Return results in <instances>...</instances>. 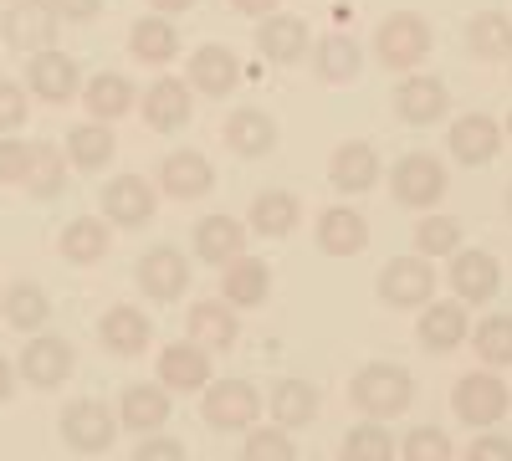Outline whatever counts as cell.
<instances>
[{"label": "cell", "instance_id": "6da1fadb", "mask_svg": "<svg viewBox=\"0 0 512 461\" xmlns=\"http://www.w3.org/2000/svg\"><path fill=\"white\" fill-rule=\"evenodd\" d=\"M354 405L364 415H400L410 405V374L400 364H364L354 374Z\"/></svg>", "mask_w": 512, "mask_h": 461}, {"label": "cell", "instance_id": "7a4b0ae2", "mask_svg": "<svg viewBox=\"0 0 512 461\" xmlns=\"http://www.w3.org/2000/svg\"><path fill=\"white\" fill-rule=\"evenodd\" d=\"M374 52H379L384 67H415L425 52H431V26H425V16H415V11H400V16H390L379 26Z\"/></svg>", "mask_w": 512, "mask_h": 461}, {"label": "cell", "instance_id": "3957f363", "mask_svg": "<svg viewBox=\"0 0 512 461\" xmlns=\"http://www.w3.org/2000/svg\"><path fill=\"white\" fill-rule=\"evenodd\" d=\"M395 200L400 205H415V211H425V205H436L446 195V164L431 159V154H405L395 164Z\"/></svg>", "mask_w": 512, "mask_h": 461}, {"label": "cell", "instance_id": "277c9868", "mask_svg": "<svg viewBox=\"0 0 512 461\" xmlns=\"http://www.w3.org/2000/svg\"><path fill=\"white\" fill-rule=\"evenodd\" d=\"M379 298L390 303V308H420V303H431L436 298V272L431 262H420V257H400L379 272Z\"/></svg>", "mask_w": 512, "mask_h": 461}, {"label": "cell", "instance_id": "5b68a950", "mask_svg": "<svg viewBox=\"0 0 512 461\" xmlns=\"http://www.w3.org/2000/svg\"><path fill=\"white\" fill-rule=\"evenodd\" d=\"M451 405H456V415L466 426H492V421L507 415V385L497 380V374H461Z\"/></svg>", "mask_w": 512, "mask_h": 461}, {"label": "cell", "instance_id": "8992f818", "mask_svg": "<svg viewBox=\"0 0 512 461\" xmlns=\"http://www.w3.org/2000/svg\"><path fill=\"white\" fill-rule=\"evenodd\" d=\"M0 31H6V41L16 52H41L57 36V11L47 0H11V11L0 16Z\"/></svg>", "mask_w": 512, "mask_h": 461}, {"label": "cell", "instance_id": "52a82bcc", "mask_svg": "<svg viewBox=\"0 0 512 461\" xmlns=\"http://www.w3.org/2000/svg\"><path fill=\"white\" fill-rule=\"evenodd\" d=\"M26 82H31V93L36 98H47V103H72L77 88H82V77H77V62L57 47H41L26 67Z\"/></svg>", "mask_w": 512, "mask_h": 461}, {"label": "cell", "instance_id": "ba28073f", "mask_svg": "<svg viewBox=\"0 0 512 461\" xmlns=\"http://www.w3.org/2000/svg\"><path fill=\"white\" fill-rule=\"evenodd\" d=\"M62 436H67V446H77V451H108L113 436H118V421H113V410H108L103 400H77V405H67V415H62Z\"/></svg>", "mask_w": 512, "mask_h": 461}, {"label": "cell", "instance_id": "9c48e42d", "mask_svg": "<svg viewBox=\"0 0 512 461\" xmlns=\"http://www.w3.org/2000/svg\"><path fill=\"white\" fill-rule=\"evenodd\" d=\"M139 287L149 292L154 303H175L180 292L190 287V262L180 257L175 246H154L149 257L139 262Z\"/></svg>", "mask_w": 512, "mask_h": 461}, {"label": "cell", "instance_id": "30bf717a", "mask_svg": "<svg viewBox=\"0 0 512 461\" xmlns=\"http://www.w3.org/2000/svg\"><path fill=\"white\" fill-rule=\"evenodd\" d=\"M205 421L210 426H221V431H241V426H251L256 421V410H262V400H256V390L251 385H241V380H226V385H210L205 390Z\"/></svg>", "mask_w": 512, "mask_h": 461}, {"label": "cell", "instance_id": "8fae6325", "mask_svg": "<svg viewBox=\"0 0 512 461\" xmlns=\"http://www.w3.org/2000/svg\"><path fill=\"white\" fill-rule=\"evenodd\" d=\"M159 185H164V195H175V200H200L210 185H216V170H210L205 154L175 149V154L159 164Z\"/></svg>", "mask_w": 512, "mask_h": 461}, {"label": "cell", "instance_id": "7c38bea8", "mask_svg": "<svg viewBox=\"0 0 512 461\" xmlns=\"http://www.w3.org/2000/svg\"><path fill=\"white\" fill-rule=\"evenodd\" d=\"M144 123L159 134H175L190 123V88L180 77H159L154 88L144 93Z\"/></svg>", "mask_w": 512, "mask_h": 461}, {"label": "cell", "instance_id": "4fadbf2b", "mask_svg": "<svg viewBox=\"0 0 512 461\" xmlns=\"http://www.w3.org/2000/svg\"><path fill=\"white\" fill-rule=\"evenodd\" d=\"M21 374H26L31 385H41V390L62 385L67 374H72V344L52 339V333H41V339H31L26 354H21Z\"/></svg>", "mask_w": 512, "mask_h": 461}, {"label": "cell", "instance_id": "5bb4252c", "mask_svg": "<svg viewBox=\"0 0 512 461\" xmlns=\"http://www.w3.org/2000/svg\"><path fill=\"white\" fill-rule=\"evenodd\" d=\"M328 180L344 195H364L379 180V154L369 144H338L333 159H328Z\"/></svg>", "mask_w": 512, "mask_h": 461}, {"label": "cell", "instance_id": "9a60e30c", "mask_svg": "<svg viewBox=\"0 0 512 461\" xmlns=\"http://www.w3.org/2000/svg\"><path fill=\"white\" fill-rule=\"evenodd\" d=\"M190 82L200 93H210V98H231V88L241 82V67H236V52L231 47H200L195 57H190Z\"/></svg>", "mask_w": 512, "mask_h": 461}, {"label": "cell", "instance_id": "2e32d148", "mask_svg": "<svg viewBox=\"0 0 512 461\" xmlns=\"http://www.w3.org/2000/svg\"><path fill=\"white\" fill-rule=\"evenodd\" d=\"M497 149H502V129L487 113H466V118L451 123V154L461 164H487Z\"/></svg>", "mask_w": 512, "mask_h": 461}, {"label": "cell", "instance_id": "e0dca14e", "mask_svg": "<svg viewBox=\"0 0 512 461\" xmlns=\"http://www.w3.org/2000/svg\"><path fill=\"white\" fill-rule=\"evenodd\" d=\"M497 282H502V272H497V262L487 257V251H461V257L451 262V287H456L461 303L497 298Z\"/></svg>", "mask_w": 512, "mask_h": 461}, {"label": "cell", "instance_id": "ac0fdd59", "mask_svg": "<svg viewBox=\"0 0 512 461\" xmlns=\"http://www.w3.org/2000/svg\"><path fill=\"white\" fill-rule=\"evenodd\" d=\"M318 246L328 251V257H354V251L369 246V226L359 211H349V205H333V211L318 216Z\"/></svg>", "mask_w": 512, "mask_h": 461}, {"label": "cell", "instance_id": "d6986e66", "mask_svg": "<svg viewBox=\"0 0 512 461\" xmlns=\"http://www.w3.org/2000/svg\"><path fill=\"white\" fill-rule=\"evenodd\" d=\"M103 211H108V221H118V226H144V221L154 216V190H149L139 175L108 180V190H103Z\"/></svg>", "mask_w": 512, "mask_h": 461}, {"label": "cell", "instance_id": "ffe728a7", "mask_svg": "<svg viewBox=\"0 0 512 461\" xmlns=\"http://www.w3.org/2000/svg\"><path fill=\"white\" fill-rule=\"evenodd\" d=\"M210 380V354L200 344H169L159 354V385L169 390H200Z\"/></svg>", "mask_w": 512, "mask_h": 461}, {"label": "cell", "instance_id": "44dd1931", "mask_svg": "<svg viewBox=\"0 0 512 461\" xmlns=\"http://www.w3.org/2000/svg\"><path fill=\"white\" fill-rule=\"evenodd\" d=\"M446 103H451L446 82H436V77H405L400 93H395V108H400L405 123H436L446 113Z\"/></svg>", "mask_w": 512, "mask_h": 461}, {"label": "cell", "instance_id": "7402d4cb", "mask_svg": "<svg viewBox=\"0 0 512 461\" xmlns=\"http://www.w3.org/2000/svg\"><path fill=\"white\" fill-rule=\"evenodd\" d=\"M256 47H262V57H272V62H297L308 52V26L297 16H262Z\"/></svg>", "mask_w": 512, "mask_h": 461}, {"label": "cell", "instance_id": "603a6c76", "mask_svg": "<svg viewBox=\"0 0 512 461\" xmlns=\"http://www.w3.org/2000/svg\"><path fill=\"white\" fill-rule=\"evenodd\" d=\"M134 82L128 77H118V72H98L88 88H82V103H88V113L98 118V123H113V118H123L128 108H134Z\"/></svg>", "mask_w": 512, "mask_h": 461}, {"label": "cell", "instance_id": "cb8c5ba5", "mask_svg": "<svg viewBox=\"0 0 512 461\" xmlns=\"http://www.w3.org/2000/svg\"><path fill=\"white\" fill-rule=\"evenodd\" d=\"M128 52H134L139 62H149V67H164V62H175L180 36H175V26H169L164 16H144L134 31H128Z\"/></svg>", "mask_w": 512, "mask_h": 461}, {"label": "cell", "instance_id": "d4e9b609", "mask_svg": "<svg viewBox=\"0 0 512 461\" xmlns=\"http://www.w3.org/2000/svg\"><path fill=\"white\" fill-rule=\"evenodd\" d=\"M267 287H272L267 262H256V257H231L226 262V303L256 308V303H267Z\"/></svg>", "mask_w": 512, "mask_h": 461}, {"label": "cell", "instance_id": "484cf974", "mask_svg": "<svg viewBox=\"0 0 512 461\" xmlns=\"http://www.w3.org/2000/svg\"><path fill=\"white\" fill-rule=\"evenodd\" d=\"M226 144L236 154H267L277 144V123L262 113V108H236L226 118Z\"/></svg>", "mask_w": 512, "mask_h": 461}, {"label": "cell", "instance_id": "4316f807", "mask_svg": "<svg viewBox=\"0 0 512 461\" xmlns=\"http://www.w3.org/2000/svg\"><path fill=\"white\" fill-rule=\"evenodd\" d=\"M236 313L226 303H195L190 308V344L200 349H231L236 344Z\"/></svg>", "mask_w": 512, "mask_h": 461}, {"label": "cell", "instance_id": "83f0119b", "mask_svg": "<svg viewBox=\"0 0 512 461\" xmlns=\"http://www.w3.org/2000/svg\"><path fill=\"white\" fill-rule=\"evenodd\" d=\"M466 339V308L461 303H431L420 313V344L425 349H436V354H446V349H456Z\"/></svg>", "mask_w": 512, "mask_h": 461}, {"label": "cell", "instance_id": "f1b7e54d", "mask_svg": "<svg viewBox=\"0 0 512 461\" xmlns=\"http://www.w3.org/2000/svg\"><path fill=\"white\" fill-rule=\"evenodd\" d=\"M241 241H246V231L231 221V216H205L200 226H195V251L205 262H231V257H241Z\"/></svg>", "mask_w": 512, "mask_h": 461}, {"label": "cell", "instance_id": "f546056e", "mask_svg": "<svg viewBox=\"0 0 512 461\" xmlns=\"http://www.w3.org/2000/svg\"><path fill=\"white\" fill-rule=\"evenodd\" d=\"M466 47H472V57H512V16H497V11H482L472 16V26H466Z\"/></svg>", "mask_w": 512, "mask_h": 461}, {"label": "cell", "instance_id": "4dcf8cb0", "mask_svg": "<svg viewBox=\"0 0 512 461\" xmlns=\"http://www.w3.org/2000/svg\"><path fill=\"white\" fill-rule=\"evenodd\" d=\"M297 221H303V211H297V200H292L287 190H267V195L251 200V231H262V236H287Z\"/></svg>", "mask_w": 512, "mask_h": 461}, {"label": "cell", "instance_id": "1f68e13d", "mask_svg": "<svg viewBox=\"0 0 512 461\" xmlns=\"http://www.w3.org/2000/svg\"><path fill=\"white\" fill-rule=\"evenodd\" d=\"M103 344H108L113 354H144V344H149V318H144L139 308H113V313L103 318Z\"/></svg>", "mask_w": 512, "mask_h": 461}, {"label": "cell", "instance_id": "d6a6232c", "mask_svg": "<svg viewBox=\"0 0 512 461\" xmlns=\"http://www.w3.org/2000/svg\"><path fill=\"white\" fill-rule=\"evenodd\" d=\"M169 421V395L159 385H134L123 395V426L128 431H154Z\"/></svg>", "mask_w": 512, "mask_h": 461}, {"label": "cell", "instance_id": "836d02e7", "mask_svg": "<svg viewBox=\"0 0 512 461\" xmlns=\"http://www.w3.org/2000/svg\"><path fill=\"white\" fill-rule=\"evenodd\" d=\"M67 154L77 170H103V164L113 159V134H108V123H82V129L67 134Z\"/></svg>", "mask_w": 512, "mask_h": 461}, {"label": "cell", "instance_id": "e575fe53", "mask_svg": "<svg viewBox=\"0 0 512 461\" xmlns=\"http://www.w3.org/2000/svg\"><path fill=\"white\" fill-rule=\"evenodd\" d=\"M103 251H108V226L93 221V216H82L62 231V257L77 262V267H88V262H103Z\"/></svg>", "mask_w": 512, "mask_h": 461}, {"label": "cell", "instance_id": "d590c367", "mask_svg": "<svg viewBox=\"0 0 512 461\" xmlns=\"http://www.w3.org/2000/svg\"><path fill=\"white\" fill-rule=\"evenodd\" d=\"M52 318V303L36 282H11L6 287V323L11 328H41Z\"/></svg>", "mask_w": 512, "mask_h": 461}, {"label": "cell", "instance_id": "8d00e7d4", "mask_svg": "<svg viewBox=\"0 0 512 461\" xmlns=\"http://www.w3.org/2000/svg\"><path fill=\"white\" fill-rule=\"evenodd\" d=\"M272 415L282 426H308L313 415H318V390L303 385V380H282L272 390Z\"/></svg>", "mask_w": 512, "mask_h": 461}, {"label": "cell", "instance_id": "74e56055", "mask_svg": "<svg viewBox=\"0 0 512 461\" xmlns=\"http://www.w3.org/2000/svg\"><path fill=\"white\" fill-rule=\"evenodd\" d=\"M31 195H57L67 185V170H62V149L57 144H31V164H26V180H21Z\"/></svg>", "mask_w": 512, "mask_h": 461}, {"label": "cell", "instance_id": "f35d334b", "mask_svg": "<svg viewBox=\"0 0 512 461\" xmlns=\"http://www.w3.org/2000/svg\"><path fill=\"white\" fill-rule=\"evenodd\" d=\"M318 72L328 82H354L359 77V47H354L344 31H333V36L318 41Z\"/></svg>", "mask_w": 512, "mask_h": 461}, {"label": "cell", "instance_id": "ab89813d", "mask_svg": "<svg viewBox=\"0 0 512 461\" xmlns=\"http://www.w3.org/2000/svg\"><path fill=\"white\" fill-rule=\"evenodd\" d=\"M477 354L487 364H512V313H497L477 328Z\"/></svg>", "mask_w": 512, "mask_h": 461}, {"label": "cell", "instance_id": "60d3db41", "mask_svg": "<svg viewBox=\"0 0 512 461\" xmlns=\"http://www.w3.org/2000/svg\"><path fill=\"white\" fill-rule=\"evenodd\" d=\"M415 246L425 251V257H446V251L461 246V221H451V216L420 221V226H415Z\"/></svg>", "mask_w": 512, "mask_h": 461}, {"label": "cell", "instance_id": "b9f144b4", "mask_svg": "<svg viewBox=\"0 0 512 461\" xmlns=\"http://www.w3.org/2000/svg\"><path fill=\"white\" fill-rule=\"evenodd\" d=\"M390 456H395V441H390V431H379V426H359L344 441V461H390Z\"/></svg>", "mask_w": 512, "mask_h": 461}, {"label": "cell", "instance_id": "7bdbcfd3", "mask_svg": "<svg viewBox=\"0 0 512 461\" xmlns=\"http://www.w3.org/2000/svg\"><path fill=\"white\" fill-rule=\"evenodd\" d=\"M241 461H297V456H292V441L282 431H251Z\"/></svg>", "mask_w": 512, "mask_h": 461}, {"label": "cell", "instance_id": "ee69618b", "mask_svg": "<svg viewBox=\"0 0 512 461\" xmlns=\"http://www.w3.org/2000/svg\"><path fill=\"white\" fill-rule=\"evenodd\" d=\"M405 461H451V441L431 426H420L410 441H405Z\"/></svg>", "mask_w": 512, "mask_h": 461}, {"label": "cell", "instance_id": "f6af8a7d", "mask_svg": "<svg viewBox=\"0 0 512 461\" xmlns=\"http://www.w3.org/2000/svg\"><path fill=\"white\" fill-rule=\"evenodd\" d=\"M31 164V144L21 139H0V185H21Z\"/></svg>", "mask_w": 512, "mask_h": 461}, {"label": "cell", "instance_id": "bcb514c9", "mask_svg": "<svg viewBox=\"0 0 512 461\" xmlns=\"http://www.w3.org/2000/svg\"><path fill=\"white\" fill-rule=\"evenodd\" d=\"M26 93L16 88V82H0V129H21L26 123Z\"/></svg>", "mask_w": 512, "mask_h": 461}, {"label": "cell", "instance_id": "7dc6e473", "mask_svg": "<svg viewBox=\"0 0 512 461\" xmlns=\"http://www.w3.org/2000/svg\"><path fill=\"white\" fill-rule=\"evenodd\" d=\"M47 6L62 16V21H93L103 11V0H47Z\"/></svg>", "mask_w": 512, "mask_h": 461}, {"label": "cell", "instance_id": "c3c4849f", "mask_svg": "<svg viewBox=\"0 0 512 461\" xmlns=\"http://www.w3.org/2000/svg\"><path fill=\"white\" fill-rule=\"evenodd\" d=\"M466 461H512V441H502V436H482Z\"/></svg>", "mask_w": 512, "mask_h": 461}, {"label": "cell", "instance_id": "681fc988", "mask_svg": "<svg viewBox=\"0 0 512 461\" xmlns=\"http://www.w3.org/2000/svg\"><path fill=\"white\" fill-rule=\"evenodd\" d=\"M134 461H185V446H175V441H144Z\"/></svg>", "mask_w": 512, "mask_h": 461}, {"label": "cell", "instance_id": "f907efd6", "mask_svg": "<svg viewBox=\"0 0 512 461\" xmlns=\"http://www.w3.org/2000/svg\"><path fill=\"white\" fill-rule=\"evenodd\" d=\"M236 11H246V16H272L277 11V0H231Z\"/></svg>", "mask_w": 512, "mask_h": 461}, {"label": "cell", "instance_id": "816d5d0a", "mask_svg": "<svg viewBox=\"0 0 512 461\" xmlns=\"http://www.w3.org/2000/svg\"><path fill=\"white\" fill-rule=\"evenodd\" d=\"M149 6H154V11H164V16H180V11H190V6H195V0H149Z\"/></svg>", "mask_w": 512, "mask_h": 461}, {"label": "cell", "instance_id": "f5cc1de1", "mask_svg": "<svg viewBox=\"0 0 512 461\" xmlns=\"http://www.w3.org/2000/svg\"><path fill=\"white\" fill-rule=\"evenodd\" d=\"M6 395H11V364L0 359V400H6Z\"/></svg>", "mask_w": 512, "mask_h": 461}, {"label": "cell", "instance_id": "db71d44e", "mask_svg": "<svg viewBox=\"0 0 512 461\" xmlns=\"http://www.w3.org/2000/svg\"><path fill=\"white\" fill-rule=\"evenodd\" d=\"M507 211H512V185H507Z\"/></svg>", "mask_w": 512, "mask_h": 461}, {"label": "cell", "instance_id": "11a10c76", "mask_svg": "<svg viewBox=\"0 0 512 461\" xmlns=\"http://www.w3.org/2000/svg\"><path fill=\"white\" fill-rule=\"evenodd\" d=\"M507 134H512V118H507Z\"/></svg>", "mask_w": 512, "mask_h": 461}]
</instances>
